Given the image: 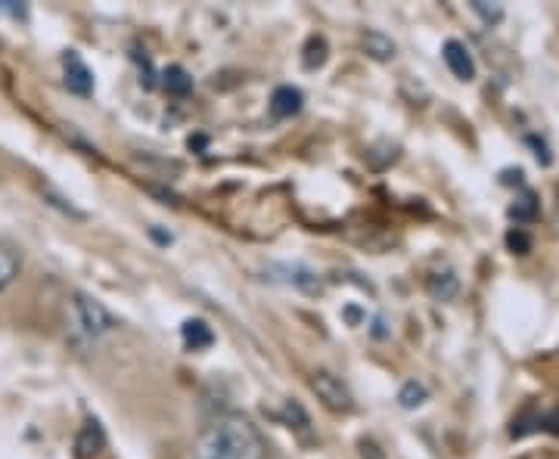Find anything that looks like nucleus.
I'll return each mask as SVG.
<instances>
[{
	"mask_svg": "<svg viewBox=\"0 0 559 459\" xmlns=\"http://www.w3.org/2000/svg\"><path fill=\"white\" fill-rule=\"evenodd\" d=\"M311 388H314V395H318L330 410H336V413H348V410L355 407V398H352L348 385H345L340 376H333V373H323V370L314 373Z\"/></svg>",
	"mask_w": 559,
	"mask_h": 459,
	"instance_id": "3",
	"label": "nucleus"
},
{
	"mask_svg": "<svg viewBox=\"0 0 559 459\" xmlns=\"http://www.w3.org/2000/svg\"><path fill=\"white\" fill-rule=\"evenodd\" d=\"M473 10H476L485 22H500V16H503V10H500L498 3H485V0H473Z\"/></svg>",
	"mask_w": 559,
	"mask_h": 459,
	"instance_id": "13",
	"label": "nucleus"
},
{
	"mask_svg": "<svg viewBox=\"0 0 559 459\" xmlns=\"http://www.w3.org/2000/svg\"><path fill=\"white\" fill-rule=\"evenodd\" d=\"M532 212H535V205H532V196H525L522 205H513V218H532Z\"/></svg>",
	"mask_w": 559,
	"mask_h": 459,
	"instance_id": "15",
	"label": "nucleus"
},
{
	"mask_svg": "<svg viewBox=\"0 0 559 459\" xmlns=\"http://www.w3.org/2000/svg\"><path fill=\"white\" fill-rule=\"evenodd\" d=\"M180 336H183V345L193 348V351H202V348H209L215 341V333H212V326L205 319H187L180 326Z\"/></svg>",
	"mask_w": 559,
	"mask_h": 459,
	"instance_id": "8",
	"label": "nucleus"
},
{
	"mask_svg": "<svg viewBox=\"0 0 559 459\" xmlns=\"http://www.w3.org/2000/svg\"><path fill=\"white\" fill-rule=\"evenodd\" d=\"M557 212H559V205H557Z\"/></svg>",
	"mask_w": 559,
	"mask_h": 459,
	"instance_id": "16",
	"label": "nucleus"
},
{
	"mask_svg": "<svg viewBox=\"0 0 559 459\" xmlns=\"http://www.w3.org/2000/svg\"><path fill=\"white\" fill-rule=\"evenodd\" d=\"M66 323H69V333L72 341L87 345V341H97L100 336H109L119 329V319L112 317L109 307H103L100 301L91 299V295H72L69 307H66Z\"/></svg>",
	"mask_w": 559,
	"mask_h": 459,
	"instance_id": "2",
	"label": "nucleus"
},
{
	"mask_svg": "<svg viewBox=\"0 0 559 459\" xmlns=\"http://www.w3.org/2000/svg\"><path fill=\"white\" fill-rule=\"evenodd\" d=\"M162 87H165L168 94H175V97H187V94L193 90V78L187 75V69H180V65H171V69L165 72V81H162Z\"/></svg>",
	"mask_w": 559,
	"mask_h": 459,
	"instance_id": "11",
	"label": "nucleus"
},
{
	"mask_svg": "<svg viewBox=\"0 0 559 459\" xmlns=\"http://www.w3.org/2000/svg\"><path fill=\"white\" fill-rule=\"evenodd\" d=\"M193 459H267V444L249 416L227 413L202 428Z\"/></svg>",
	"mask_w": 559,
	"mask_h": 459,
	"instance_id": "1",
	"label": "nucleus"
},
{
	"mask_svg": "<svg viewBox=\"0 0 559 459\" xmlns=\"http://www.w3.org/2000/svg\"><path fill=\"white\" fill-rule=\"evenodd\" d=\"M301 102H305V97H301L299 87H277L274 90V97H271V116L274 119H293V116H299L301 112Z\"/></svg>",
	"mask_w": 559,
	"mask_h": 459,
	"instance_id": "6",
	"label": "nucleus"
},
{
	"mask_svg": "<svg viewBox=\"0 0 559 459\" xmlns=\"http://www.w3.org/2000/svg\"><path fill=\"white\" fill-rule=\"evenodd\" d=\"M460 292V280L454 277V270H436L432 277H429V295L436 301H451Z\"/></svg>",
	"mask_w": 559,
	"mask_h": 459,
	"instance_id": "9",
	"label": "nucleus"
},
{
	"mask_svg": "<svg viewBox=\"0 0 559 459\" xmlns=\"http://www.w3.org/2000/svg\"><path fill=\"white\" fill-rule=\"evenodd\" d=\"M441 57H444L448 69H451L460 81L476 78V62H473V53L466 50V44H460V40H444Z\"/></svg>",
	"mask_w": 559,
	"mask_h": 459,
	"instance_id": "5",
	"label": "nucleus"
},
{
	"mask_svg": "<svg viewBox=\"0 0 559 459\" xmlns=\"http://www.w3.org/2000/svg\"><path fill=\"white\" fill-rule=\"evenodd\" d=\"M62 69H66V87L79 97H91L94 94V72L87 69V62L81 60L75 50H69L62 57Z\"/></svg>",
	"mask_w": 559,
	"mask_h": 459,
	"instance_id": "4",
	"label": "nucleus"
},
{
	"mask_svg": "<svg viewBox=\"0 0 559 459\" xmlns=\"http://www.w3.org/2000/svg\"><path fill=\"white\" fill-rule=\"evenodd\" d=\"M507 245H510L513 252L525 255V252L532 249V240H528V233H522V230H510V233H507Z\"/></svg>",
	"mask_w": 559,
	"mask_h": 459,
	"instance_id": "14",
	"label": "nucleus"
},
{
	"mask_svg": "<svg viewBox=\"0 0 559 459\" xmlns=\"http://www.w3.org/2000/svg\"><path fill=\"white\" fill-rule=\"evenodd\" d=\"M22 270V255L16 245L10 242H0V292H7Z\"/></svg>",
	"mask_w": 559,
	"mask_h": 459,
	"instance_id": "7",
	"label": "nucleus"
},
{
	"mask_svg": "<svg viewBox=\"0 0 559 459\" xmlns=\"http://www.w3.org/2000/svg\"><path fill=\"white\" fill-rule=\"evenodd\" d=\"M364 50H367L373 60L385 62L395 57V40H389L382 32H367V35H364Z\"/></svg>",
	"mask_w": 559,
	"mask_h": 459,
	"instance_id": "10",
	"label": "nucleus"
},
{
	"mask_svg": "<svg viewBox=\"0 0 559 459\" xmlns=\"http://www.w3.org/2000/svg\"><path fill=\"white\" fill-rule=\"evenodd\" d=\"M399 400L404 410H417V407L426 403V385H419V382H404Z\"/></svg>",
	"mask_w": 559,
	"mask_h": 459,
	"instance_id": "12",
	"label": "nucleus"
}]
</instances>
